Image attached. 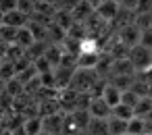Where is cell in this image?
Masks as SVG:
<instances>
[{
	"instance_id": "cell-1",
	"label": "cell",
	"mask_w": 152,
	"mask_h": 135,
	"mask_svg": "<svg viewBox=\"0 0 152 135\" xmlns=\"http://www.w3.org/2000/svg\"><path fill=\"white\" fill-rule=\"evenodd\" d=\"M127 58L131 60V65L135 67L137 73H144V71H148V69L152 67V50H150V48H144L142 44L133 46V48L129 50V56H127Z\"/></svg>"
},
{
	"instance_id": "cell-2",
	"label": "cell",
	"mask_w": 152,
	"mask_h": 135,
	"mask_svg": "<svg viewBox=\"0 0 152 135\" xmlns=\"http://www.w3.org/2000/svg\"><path fill=\"white\" fill-rule=\"evenodd\" d=\"M140 36H142V29H140L135 23H131V25H125V27L117 29V38H119V42H121V44H125L127 48L137 46V44H140Z\"/></svg>"
},
{
	"instance_id": "cell-3",
	"label": "cell",
	"mask_w": 152,
	"mask_h": 135,
	"mask_svg": "<svg viewBox=\"0 0 152 135\" xmlns=\"http://www.w3.org/2000/svg\"><path fill=\"white\" fill-rule=\"evenodd\" d=\"M88 112L96 118H108L113 114V108L106 104L104 98H92L90 104H88Z\"/></svg>"
},
{
	"instance_id": "cell-4",
	"label": "cell",
	"mask_w": 152,
	"mask_h": 135,
	"mask_svg": "<svg viewBox=\"0 0 152 135\" xmlns=\"http://www.w3.org/2000/svg\"><path fill=\"white\" fill-rule=\"evenodd\" d=\"M119 11H121V4L113 2V0H104V2H100V4H98V9H96L98 17H102V19H104V21H108V23H113V21H115V17L119 15Z\"/></svg>"
},
{
	"instance_id": "cell-5",
	"label": "cell",
	"mask_w": 152,
	"mask_h": 135,
	"mask_svg": "<svg viewBox=\"0 0 152 135\" xmlns=\"http://www.w3.org/2000/svg\"><path fill=\"white\" fill-rule=\"evenodd\" d=\"M52 23L58 25L63 31H69V29L73 27V23H75V17H73V13L67 11V9H56V13L52 15Z\"/></svg>"
},
{
	"instance_id": "cell-6",
	"label": "cell",
	"mask_w": 152,
	"mask_h": 135,
	"mask_svg": "<svg viewBox=\"0 0 152 135\" xmlns=\"http://www.w3.org/2000/svg\"><path fill=\"white\" fill-rule=\"evenodd\" d=\"M42 118H44V131L54 133V135H63L65 116H63L61 112H54V114H48V116H42Z\"/></svg>"
},
{
	"instance_id": "cell-7",
	"label": "cell",
	"mask_w": 152,
	"mask_h": 135,
	"mask_svg": "<svg viewBox=\"0 0 152 135\" xmlns=\"http://www.w3.org/2000/svg\"><path fill=\"white\" fill-rule=\"evenodd\" d=\"M2 23L19 29V27H25V25L29 23V15H25V13H21L19 9H15V11H11V13H7V15H2Z\"/></svg>"
},
{
	"instance_id": "cell-8",
	"label": "cell",
	"mask_w": 152,
	"mask_h": 135,
	"mask_svg": "<svg viewBox=\"0 0 152 135\" xmlns=\"http://www.w3.org/2000/svg\"><path fill=\"white\" fill-rule=\"evenodd\" d=\"M86 135H108V118L92 116L86 127Z\"/></svg>"
},
{
	"instance_id": "cell-9",
	"label": "cell",
	"mask_w": 152,
	"mask_h": 135,
	"mask_svg": "<svg viewBox=\"0 0 152 135\" xmlns=\"http://www.w3.org/2000/svg\"><path fill=\"white\" fill-rule=\"evenodd\" d=\"M102 52H79L77 54V69H96Z\"/></svg>"
},
{
	"instance_id": "cell-10",
	"label": "cell",
	"mask_w": 152,
	"mask_h": 135,
	"mask_svg": "<svg viewBox=\"0 0 152 135\" xmlns=\"http://www.w3.org/2000/svg\"><path fill=\"white\" fill-rule=\"evenodd\" d=\"M100 98H104V100H106V104H108L110 108H115L117 104H121V98H123V91H121V89H119L117 85H113V83L108 81Z\"/></svg>"
},
{
	"instance_id": "cell-11",
	"label": "cell",
	"mask_w": 152,
	"mask_h": 135,
	"mask_svg": "<svg viewBox=\"0 0 152 135\" xmlns=\"http://www.w3.org/2000/svg\"><path fill=\"white\" fill-rule=\"evenodd\" d=\"M34 42H36V38H34L31 29H29L27 25H25V27H19L17 38H15V44H17L19 48H23V50H29V48L34 46Z\"/></svg>"
},
{
	"instance_id": "cell-12",
	"label": "cell",
	"mask_w": 152,
	"mask_h": 135,
	"mask_svg": "<svg viewBox=\"0 0 152 135\" xmlns=\"http://www.w3.org/2000/svg\"><path fill=\"white\" fill-rule=\"evenodd\" d=\"M23 129H25L27 135H38V133L44 131V118H42L40 114L27 116V118L23 120Z\"/></svg>"
},
{
	"instance_id": "cell-13",
	"label": "cell",
	"mask_w": 152,
	"mask_h": 135,
	"mask_svg": "<svg viewBox=\"0 0 152 135\" xmlns=\"http://www.w3.org/2000/svg\"><path fill=\"white\" fill-rule=\"evenodd\" d=\"M127 123H129V120L110 114V116H108V135H125V133H127Z\"/></svg>"
},
{
	"instance_id": "cell-14",
	"label": "cell",
	"mask_w": 152,
	"mask_h": 135,
	"mask_svg": "<svg viewBox=\"0 0 152 135\" xmlns=\"http://www.w3.org/2000/svg\"><path fill=\"white\" fill-rule=\"evenodd\" d=\"M15 77H17V67H15V62L9 60V58H2V62H0V79H2V81H11V79H15Z\"/></svg>"
},
{
	"instance_id": "cell-15",
	"label": "cell",
	"mask_w": 152,
	"mask_h": 135,
	"mask_svg": "<svg viewBox=\"0 0 152 135\" xmlns=\"http://www.w3.org/2000/svg\"><path fill=\"white\" fill-rule=\"evenodd\" d=\"M150 110H152V96H142L137 100V104L133 106V114L135 116H142V118H146Z\"/></svg>"
},
{
	"instance_id": "cell-16",
	"label": "cell",
	"mask_w": 152,
	"mask_h": 135,
	"mask_svg": "<svg viewBox=\"0 0 152 135\" xmlns=\"http://www.w3.org/2000/svg\"><path fill=\"white\" fill-rule=\"evenodd\" d=\"M127 133H135V135H146V118L142 116H133L127 123Z\"/></svg>"
},
{
	"instance_id": "cell-17",
	"label": "cell",
	"mask_w": 152,
	"mask_h": 135,
	"mask_svg": "<svg viewBox=\"0 0 152 135\" xmlns=\"http://www.w3.org/2000/svg\"><path fill=\"white\" fill-rule=\"evenodd\" d=\"M7 94H9L11 98H21V96L25 94V85L15 77V79L7 81Z\"/></svg>"
},
{
	"instance_id": "cell-18",
	"label": "cell",
	"mask_w": 152,
	"mask_h": 135,
	"mask_svg": "<svg viewBox=\"0 0 152 135\" xmlns=\"http://www.w3.org/2000/svg\"><path fill=\"white\" fill-rule=\"evenodd\" d=\"M17 27H11V25H0V42L4 44H15V38H17Z\"/></svg>"
},
{
	"instance_id": "cell-19",
	"label": "cell",
	"mask_w": 152,
	"mask_h": 135,
	"mask_svg": "<svg viewBox=\"0 0 152 135\" xmlns=\"http://www.w3.org/2000/svg\"><path fill=\"white\" fill-rule=\"evenodd\" d=\"M113 114L115 116H119V118H125V120H129V118H133L135 114H133V108L131 106H127V104H117L115 108H113Z\"/></svg>"
},
{
	"instance_id": "cell-20",
	"label": "cell",
	"mask_w": 152,
	"mask_h": 135,
	"mask_svg": "<svg viewBox=\"0 0 152 135\" xmlns=\"http://www.w3.org/2000/svg\"><path fill=\"white\" fill-rule=\"evenodd\" d=\"M17 9L21 11V13H25V15H34V11H36V0H17Z\"/></svg>"
},
{
	"instance_id": "cell-21",
	"label": "cell",
	"mask_w": 152,
	"mask_h": 135,
	"mask_svg": "<svg viewBox=\"0 0 152 135\" xmlns=\"http://www.w3.org/2000/svg\"><path fill=\"white\" fill-rule=\"evenodd\" d=\"M17 9V0H0V15H7Z\"/></svg>"
},
{
	"instance_id": "cell-22",
	"label": "cell",
	"mask_w": 152,
	"mask_h": 135,
	"mask_svg": "<svg viewBox=\"0 0 152 135\" xmlns=\"http://www.w3.org/2000/svg\"><path fill=\"white\" fill-rule=\"evenodd\" d=\"M140 44H142L144 48H150V50H152V27L142 31V36H140Z\"/></svg>"
},
{
	"instance_id": "cell-23",
	"label": "cell",
	"mask_w": 152,
	"mask_h": 135,
	"mask_svg": "<svg viewBox=\"0 0 152 135\" xmlns=\"http://www.w3.org/2000/svg\"><path fill=\"white\" fill-rule=\"evenodd\" d=\"M121 9H127V11H133V13H135L137 0H123V2H121Z\"/></svg>"
},
{
	"instance_id": "cell-24",
	"label": "cell",
	"mask_w": 152,
	"mask_h": 135,
	"mask_svg": "<svg viewBox=\"0 0 152 135\" xmlns=\"http://www.w3.org/2000/svg\"><path fill=\"white\" fill-rule=\"evenodd\" d=\"M86 2H88V4H92L94 9H98V4H100V2H104V0H86Z\"/></svg>"
},
{
	"instance_id": "cell-25",
	"label": "cell",
	"mask_w": 152,
	"mask_h": 135,
	"mask_svg": "<svg viewBox=\"0 0 152 135\" xmlns=\"http://www.w3.org/2000/svg\"><path fill=\"white\" fill-rule=\"evenodd\" d=\"M2 94H7V81L0 79V96H2Z\"/></svg>"
},
{
	"instance_id": "cell-26",
	"label": "cell",
	"mask_w": 152,
	"mask_h": 135,
	"mask_svg": "<svg viewBox=\"0 0 152 135\" xmlns=\"http://www.w3.org/2000/svg\"><path fill=\"white\" fill-rule=\"evenodd\" d=\"M0 135H15V133H13V129H7L4 127V129H0Z\"/></svg>"
},
{
	"instance_id": "cell-27",
	"label": "cell",
	"mask_w": 152,
	"mask_h": 135,
	"mask_svg": "<svg viewBox=\"0 0 152 135\" xmlns=\"http://www.w3.org/2000/svg\"><path fill=\"white\" fill-rule=\"evenodd\" d=\"M38 135H54V133H48V131H42V133H38Z\"/></svg>"
},
{
	"instance_id": "cell-28",
	"label": "cell",
	"mask_w": 152,
	"mask_h": 135,
	"mask_svg": "<svg viewBox=\"0 0 152 135\" xmlns=\"http://www.w3.org/2000/svg\"><path fill=\"white\" fill-rule=\"evenodd\" d=\"M113 2H117V4H121V2H123V0H113Z\"/></svg>"
},
{
	"instance_id": "cell-29",
	"label": "cell",
	"mask_w": 152,
	"mask_h": 135,
	"mask_svg": "<svg viewBox=\"0 0 152 135\" xmlns=\"http://www.w3.org/2000/svg\"><path fill=\"white\" fill-rule=\"evenodd\" d=\"M125 135H135V133H125Z\"/></svg>"
},
{
	"instance_id": "cell-30",
	"label": "cell",
	"mask_w": 152,
	"mask_h": 135,
	"mask_svg": "<svg viewBox=\"0 0 152 135\" xmlns=\"http://www.w3.org/2000/svg\"><path fill=\"white\" fill-rule=\"evenodd\" d=\"M150 27H152V25H150Z\"/></svg>"
}]
</instances>
